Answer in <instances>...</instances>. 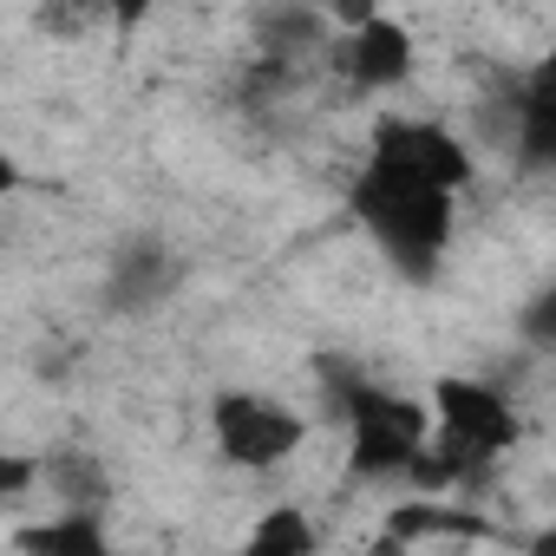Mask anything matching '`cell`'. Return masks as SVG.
Instances as JSON below:
<instances>
[{"mask_svg": "<svg viewBox=\"0 0 556 556\" xmlns=\"http://www.w3.org/2000/svg\"><path fill=\"white\" fill-rule=\"evenodd\" d=\"M348 203H354V223L380 242V255L406 275V282H432L445 249H452V223H458V197L445 190H426L413 177H393L380 164L361 157L354 184H348Z\"/></svg>", "mask_w": 556, "mask_h": 556, "instance_id": "obj_3", "label": "cell"}, {"mask_svg": "<svg viewBox=\"0 0 556 556\" xmlns=\"http://www.w3.org/2000/svg\"><path fill=\"white\" fill-rule=\"evenodd\" d=\"M177 282H184V262H177L157 236H131V242H118V255H112V268H105V302H112L118 315H144V308H157Z\"/></svg>", "mask_w": 556, "mask_h": 556, "instance_id": "obj_7", "label": "cell"}, {"mask_svg": "<svg viewBox=\"0 0 556 556\" xmlns=\"http://www.w3.org/2000/svg\"><path fill=\"white\" fill-rule=\"evenodd\" d=\"M34 484H40V458H27V452H0V504H21Z\"/></svg>", "mask_w": 556, "mask_h": 556, "instance_id": "obj_12", "label": "cell"}, {"mask_svg": "<svg viewBox=\"0 0 556 556\" xmlns=\"http://www.w3.org/2000/svg\"><path fill=\"white\" fill-rule=\"evenodd\" d=\"M334 47V14L321 8H262L255 14V53L275 66H302Z\"/></svg>", "mask_w": 556, "mask_h": 556, "instance_id": "obj_8", "label": "cell"}, {"mask_svg": "<svg viewBox=\"0 0 556 556\" xmlns=\"http://www.w3.org/2000/svg\"><path fill=\"white\" fill-rule=\"evenodd\" d=\"M328 66L348 92L361 99H387L413 79L419 66V47L413 34L393 21V14H374V8H354V14H334V47H328Z\"/></svg>", "mask_w": 556, "mask_h": 556, "instance_id": "obj_6", "label": "cell"}, {"mask_svg": "<svg viewBox=\"0 0 556 556\" xmlns=\"http://www.w3.org/2000/svg\"><path fill=\"white\" fill-rule=\"evenodd\" d=\"M236 556H321V530L302 504H275L255 517V530Z\"/></svg>", "mask_w": 556, "mask_h": 556, "instance_id": "obj_10", "label": "cell"}, {"mask_svg": "<svg viewBox=\"0 0 556 556\" xmlns=\"http://www.w3.org/2000/svg\"><path fill=\"white\" fill-rule=\"evenodd\" d=\"M432 413V445L426 458L413 465V484L419 491H458V484H478L517 439H523V419H517V400L478 374H445L426 400Z\"/></svg>", "mask_w": 556, "mask_h": 556, "instance_id": "obj_1", "label": "cell"}, {"mask_svg": "<svg viewBox=\"0 0 556 556\" xmlns=\"http://www.w3.org/2000/svg\"><path fill=\"white\" fill-rule=\"evenodd\" d=\"M210 432H216L223 465L236 471H282L308 445V419L289 400L255 393V387H223L210 400Z\"/></svg>", "mask_w": 556, "mask_h": 556, "instance_id": "obj_4", "label": "cell"}, {"mask_svg": "<svg viewBox=\"0 0 556 556\" xmlns=\"http://www.w3.org/2000/svg\"><path fill=\"white\" fill-rule=\"evenodd\" d=\"M328 406L348 432V471L354 478H413V465L432 445V413L426 400L367 380L354 361H321Z\"/></svg>", "mask_w": 556, "mask_h": 556, "instance_id": "obj_2", "label": "cell"}, {"mask_svg": "<svg viewBox=\"0 0 556 556\" xmlns=\"http://www.w3.org/2000/svg\"><path fill=\"white\" fill-rule=\"evenodd\" d=\"M21 190H27V170H21V157H14L8 144H0V203L21 197Z\"/></svg>", "mask_w": 556, "mask_h": 556, "instance_id": "obj_13", "label": "cell"}, {"mask_svg": "<svg viewBox=\"0 0 556 556\" xmlns=\"http://www.w3.org/2000/svg\"><path fill=\"white\" fill-rule=\"evenodd\" d=\"M21 556H112L105 536V510H60L47 523H21L14 530Z\"/></svg>", "mask_w": 556, "mask_h": 556, "instance_id": "obj_9", "label": "cell"}, {"mask_svg": "<svg viewBox=\"0 0 556 556\" xmlns=\"http://www.w3.org/2000/svg\"><path fill=\"white\" fill-rule=\"evenodd\" d=\"M40 484H53L66 510H105V491H112V478L92 452H60L53 465H40Z\"/></svg>", "mask_w": 556, "mask_h": 556, "instance_id": "obj_11", "label": "cell"}, {"mask_svg": "<svg viewBox=\"0 0 556 556\" xmlns=\"http://www.w3.org/2000/svg\"><path fill=\"white\" fill-rule=\"evenodd\" d=\"M367 164L393 170V177H413L426 190H445V197H465L478 184V157L471 144L439 125V118H413V112H387L367 138Z\"/></svg>", "mask_w": 556, "mask_h": 556, "instance_id": "obj_5", "label": "cell"}]
</instances>
